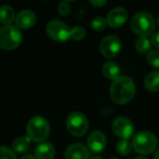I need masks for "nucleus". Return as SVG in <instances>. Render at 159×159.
Wrapping results in <instances>:
<instances>
[{
  "mask_svg": "<svg viewBox=\"0 0 159 159\" xmlns=\"http://www.w3.org/2000/svg\"><path fill=\"white\" fill-rule=\"evenodd\" d=\"M135 90V84L131 78L120 76L112 84L111 97L114 102L118 104H126L132 100Z\"/></svg>",
  "mask_w": 159,
  "mask_h": 159,
  "instance_id": "1",
  "label": "nucleus"
},
{
  "mask_svg": "<svg viewBox=\"0 0 159 159\" xmlns=\"http://www.w3.org/2000/svg\"><path fill=\"white\" fill-rule=\"evenodd\" d=\"M27 137L33 142H43L50 134V125L48 121L40 116H36L30 119L26 127Z\"/></svg>",
  "mask_w": 159,
  "mask_h": 159,
  "instance_id": "2",
  "label": "nucleus"
},
{
  "mask_svg": "<svg viewBox=\"0 0 159 159\" xmlns=\"http://www.w3.org/2000/svg\"><path fill=\"white\" fill-rule=\"evenodd\" d=\"M22 34L15 25L5 24L0 27V48L6 50H12L19 47Z\"/></svg>",
  "mask_w": 159,
  "mask_h": 159,
  "instance_id": "3",
  "label": "nucleus"
},
{
  "mask_svg": "<svg viewBox=\"0 0 159 159\" xmlns=\"http://www.w3.org/2000/svg\"><path fill=\"white\" fill-rule=\"evenodd\" d=\"M157 140L154 134L148 131H141L137 133L132 141L134 150L142 155H149L157 148Z\"/></svg>",
  "mask_w": 159,
  "mask_h": 159,
  "instance_id": "4",
  "label": "nucleus"
},
{
  "mask_svg": "<svg viewBox=\"0 0 159 159\" xmlns=\"http://www.w3.org/2000/svg\"><path fill=\"white\" fill-rule=\"evenodd\" d=\"M132 30L139 35L146 37L156 29V21L149 13L141 12L136 14L131 20Z\"/></svg>",
  "mask_w": 159,
  "mask_h": 159,
  "instance_id": "5",
  "label": "nucleus"
},
{
  "mask_svg": "<svg viewBox=\"0 0 159 159\" xmlns=\"http://www.w3.org/2000/svg\"><path fill=\"white\" fill-rule=\"evenodd\" d=\"M89 128V123L86 116L82 113H72L67 116V129L68 132L75 136L81 137L83 136Z\"/></svg>",
  "mask_w": 159,
  "mask_h": 159,
  "instance_id": "6",
  "label": "nucleus"
},
{
  "mask_svg": "<svg viewBox=\"0 0 159 159\" xmlns=\"http://www.w3.org/2000/svg\"><path fill=\"white\" fill-rule=\"evenodd\" d=\"M46 31L48 35L57 42H65L71 37V30L58 20H51L47 24Z\"/></svg>",
  "mask_w": 159,
  "mask_h": 159,
  "instance_id": "7",
  "label": "nucleus"
},
{
  "mask_svg": "<svg viewBox=\"0 0 159 159\" xmlns=\"http://www.w3.org/2000/svg\"><path fill=\"white\" fill-rule=\"evenodd\" d=\"M112 130L114 134L125 140H128L135 132V127L132 121L127 117H117L112 123Z\"/></svg>",
  "mask_w": 159,
  "mask_h": 159,
  "instance_id": "8",
  "label": "nucleus"
},
{
  "mask_svg": "<svg viewBox=\"0 0 159 159\" xmlns=\"http://www.w3.org/2000/svg\"><path fill=\"white\" fill-rule=\"evenodd\" d=\"M99 48L106 58L116 57L121 51V41L115 35H108L101 41Z\"/></svg>",
  "mask_w": 159,
  "mask_h": 159,
  "instance_id": "9",
  "label": "nucleus"
},
{
  "mask_svg": "<svg viewBox=\"0 0 159 159\" xmlns=\"http://www.w3.org/2000/svg\"><path fill=\"white\" fill-rule=\"evenodd\" d=\"M107 145V139L103 132L99 130L93 131L87 140L88 149L94 154H99L104 151Z\"/></svg>",
  "mask_w": 159,
  "mask_h": 159,
  "instance_id": "10",
  "label": "nucleus"
},
{
  "mask_svg": "<svg viewBox=\"0 0 159 159\" xmlns=\"http://www.w3.org/2000/svg\"><path fill=\"white\" fill-rule=\"evenodd\" d=\"M107 23L112 28H118L127 20V11L124 7H115L107 16Z\"/></svg>",
  "mask_w": 159,
  "mask_h": 159,
  "instance_id": "11",
  "label": "nucleus"
},
{
  "mask_svg": "<svg viewBox=\"0 0 159 159\" xmlns=\"http://www.w3.org/2000/svg\"><path fill=\"white\" fill-rule=\"evenodd\" d=\"M66 159H90V150L82 143H73L65 153Z\"/></svg>",
  "mask_w": 159,
  "mask_h": 159,
  "instance_id": "12",
  "label": "nucleus"
},
{
  "mask_svg": "<svg viewBox=\"0 0 159 159\" xmlns=\"http://www.w3.org/2000/svg\"><path fill=\"white\" fill-rule=\"evenodd\" d=\"M37 20L35 13L31 10H22L19 12L15 18L16 26L20 29L31 28Z\"/></svg>",
  "mask_w": 159,
  "mask_h": 159,
  "instance_id": "13",
  "label": "nucleus"
},
{
  "mask_svg": "<svg viewBox=\"0 0 159 159\" xmlns=\"http://www.w3.org/2000/svg\"><path fill=\"white\" fill-rule=\"evenodd\" d=\"M35 156L36 159H53L55 156L54 147L50 143H41L37 146Z\"/></svg>",
  "mask_w": 159,
  "mask_h": 159,
  "instance_id": "14",
  "label": "nucleus"
},
{
  "mask_svg": "<svg viewBox=\"0 0 159 159\" xmlns=\"http://www.w3.org/2000/svg\"><path fill=\"white\" fill-rule=\"evenodd\" d=\"M145 88L152 92L159 91V71H154L150 73L144 80Z\"/></svg>",
  "mask_w": 159,
  "mask_h": 159,
  "instance_id": "15",
  "label": "nucleus"
},
{
  "mask_svg": "<svg viewBox=\"0 0 159 159\" xmlns=\"http://www.w3.org/2000/svg\"><path fill=\"white\" fill-rule=\"evenodd\" d=\"M103 74L108 79L116 80L120 77V68L115 62L108 61L103 66Z\"/></svg>",
  "mask_w": 159,
  "mask_h": 159,
  "instance_id": "16",
  "label": "nucleus"
},
{
  "mask_svg": "<svg viewBox=\"0 0 159 159\" xmlns=\"http://www.w3.org/2000/svg\"><path fill=\"white\" fill-rule=\"evenodd\" d=\"M15 19L14 9L7 5L0 7V22L3 24H10Z\"/></svg>",
  "mask_w": 159,
  "mask_h": 159,
  "instance_id": "17",
  "label": "nucleus"
},
{
  "mask_svg": "<svg viewBox=\"0 0 159 159\" xmlns=\"http://www.w3.org/2000/svg\"><path fill=\"white\" fill-rule=\"evenodd\" d=\"M30 142H31V140L28 137H24V136L19 137L13 142L12 148L15 152H17L19 154L24 153L28 150L29 145H30Z\"/></svg>",
  "mask_w": 159,
  "mask_h": 159,
  "instance_id": "18",
  "label": "nucleus"
},
{
  "mask_svg": "<svg viewBox=\"0 0 159 159\" xmlns=\"http://www.w3.org/2000/svg\"><path fill=\"white\" fill-rule=\"evenodd\" d=\"M132 147H133L132 143L128 140L121 139V141L118 142V143L116 145V150H117L119 155L126 157V156L130 154V152L132 150Z\"/></svg>",
  "mask_w": 159,
  "mask_h": 159,
  "instance_id": "19",
  "label": "nucleus"
},
{
  "mask_svg": "<svg viewBox=\"0 0 159 159\" xmlns=\"http://www.w3.org/2000/svg\"><path fill=\"white\" fill-rule=\"evenodd\" d=\"M151 41L144 37V36H142L140 37L137 42H136V49L140 52V53H146V52H149L151 50Z\"/></svg>",
  "mask_w": 159,
  "mask_h": 159,
  "instance_id": "20",
  "label": "nucleus"
},
{
  "mask_svg": "<svg viewBox=\"0 0 159 159\" xmlns=\"http://www.w3.org/2000/svg\"><path fill=\"white\" fill-rule=\"evenodd\" d=\"M107 24H108L107 20H105L102 17H96L91 22V26L95 31H102V30H104Z\"/></svg>",
  "mask_w": 159,
  "mask_h": 159,
  "instance_id": "21",
  "label": "nucleus"
},
{
  "mask_svg": "<svg viewBox=\"0 0 159 159\" xmlns=\"http://www.w3.org/2000/svg\"><path fill=\"white\" fill-rule=\"evenodd\" d=\"M148 62L155 68L159 69V51L158 50H150L147 55Z\"/></svg>",
  "mask_w": 159,
  "mask_h": 159,
  "instance_id": "22",
  "label": "nucleus"
},
{
  "mask_svg": "<svg viewBox=\"0 0 159 159\" xmlns=\"http://www.w3.org/2000/svg\"><path fill=\"white\" fill-rule=\"evenodd\" d=\"M85 36V30L80 26H76L71 30V38L74 40H81Z\"/></svg>",
  "mask_w": 159,
  "mask_h": 159,
  "instance_id": "23",
  "label": "nucleus"
},
{
  "mask_svg": "<svg viewBox=\"0 0 159 159\" xmlns=\"http://www.w3.org/2000/svg\"><path fill=\"white\" fill-rule=\"evenodd\" d=\"M0 159H16V156L9 148L0 146Z\"/></svg>",
  "mask_w": 159,
  "mask_h": 159,
  "instance_id": "24",
  "label": "nucleus"
},
{
  "mask_svg": "<svg viewBox=\"0 0 159 159\" xmlns=\"http://www.w3.org/2000/svg\"><path fill=\"white\" fill-rule=\"evenodd\" d=\"M58 12L62 16L67 15L70 12V6H69L68 2L63 1L62 3H60L59 6H58Z\"/></svg>",
  "mask_w": 159,
  "mask_h": 159,
  "instance_id": "25",
  "label": "nucleus"
},
{
  "mask_svg": "<svg viewBox=\"0 0 159 159\" xmlns=\"http://www.w3.org/2000/svg\"><path fill=\"white\" fill-rule=\"evenodd\" d=\"M150 41H151V44L153 46H155L156 48H159V32H157V33L152 34Z\"/></svg>",
  "mask_w": 159,
  "mask_h": 159,
  "instance_id": "26",
  "label": "nucleus"
},
{
  "mask_svg": "<svg viewBox=\"0 0 159 159\" xmlns=\"http://www.w3.org/2000/svg\"><path fill=\"white\" fill-rule=\"evenodd\" d=\"M89 1H90V3H91L93 6L98 7H103V6L107 3V0H89Z\"/></svg>",
  "mask_w": 159,
  "mask_h": 159,
  "instance_id": "27",
  "label": "nucleus"
},
{
  "mask_svg": "<svg viewBox=\"0 0 159 159\" xmlns=\"http://www.w3.org/2000/svg\"><path fill=\"white\" fill-rule=\"evenodd\" d=\"M21 159H36L34 157H32V156H29V155H27V156H24V157H22Z\"/></svg>",
  "mask_w": 159,
  "mask_h": 159,
  "instance_id": "28",
  "label": "nucleus"
},
{
  "mask_svg": "<svg viewBox=\"0 0 159 159\" xmlns=\"http://www.w3.org/2000/svg\"><path fill=\"white\" fill-rule=\"evenodd\" d=\"M154 159H159V150L157 152V154L155 155V157H154Z\"/></svg>",
  "mask_w": 159,
  "mask_h": 159,
  "instance_id": "29",
  "label": "nucleus"
},
{
  "mask_svg": "<svg viewBox=\"0 0 159 159\" xmlns=\"http://www.w3.org/2000/svg\"><path fill=\"white\" fill-rule=\"evenodd\" d=\"M135 159H148V158H146V157H136Z\"/></svg>",
  "mask_w": 159,
  "mask_h": 159,
  "instance_id": "30",
  "label": "nucleus"
},
{
  "mask_svg": "<svg viewBox=\"0 0 159 159\" xmlns=\"http://www.w3.org/2000/svg\"><path fill=\"white\" fill-rule=\"evenodd\" d=\"M91 159H102L101 157H92Z\"/></svg>",
  "mask_w": 159,
  "mask_h": 159,
  "instance_id": "31",
  "label": "nucleus"
},
{
  "mask_svg": "<svg viewBox=\"0 0 159 159\" xmlns=\"http://www.w3.org/2000/svg\"><path fill=\"white\" fill-rule=\"evenodd\" d=\"M64 1H66V2H72V1H75V0H64Z\"/></svg>",
  "mask_w": 159,
  "mask_h": 159,
  "instance_id": "32",
  "label": "nucleus"
},
{
  "mask_svg": "<svg viewBox=\"0 0 159 159\" xmlns=\"http://www.w3.org/2000/svg\"><path fill=\"white\" fill-rule=\"evenodd\" d=\"M157 22H158V25H159V16H158V18H157Z\"/></svg>",
  "mask_w": 159,
  "mask_h": 159,
  "instance_id": "33",
  "label": "nucleus"
},
{
  "mask_svg": "<svg viewBox=\"0 0 159 159\" xmlns=\"http://www.w3.org/2000/svg\"><path fill=\"white\" fill-rule=\"evenodd\" d=\"M111 159H118V158H116V157H114V158H111Z\"/></svg>",
  "mask_w": 159,
  "mask_h": 159,
  "instance_id": "34",
  "label": "nucleus"
}]
</instances>
